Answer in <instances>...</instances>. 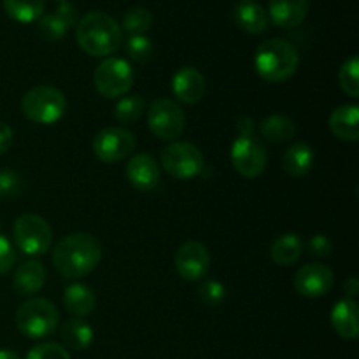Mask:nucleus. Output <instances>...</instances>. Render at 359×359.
<instances>
[{"instance_id": "obj_1", "label": "nucleus", "mask_w": 359, "mask_h": 359, "mask_svg": "<svg viewBox=\"0 0 359 359\" xmlns=\"http://www.w3.org/2000/svg\"><path fill=\"white\" fill-rule=\"evenodd\" d=\"M102 245L91 233H70L56 244L53 265L65 279H81L98 266Z\"/></svg>"}, {"instance_id": "obj_2", "label": "nucleus", "mask_w": 359, "mask_h": 359, "mask_svg": "<svg viewBox=\"0 0 359 359\" xmlns=\"http://www.w3.org/2000/svg\"><path fill=\"white\" fill-rule=\"evenodd\" d=\"M76 39L90 56H109L121 48L123 34L118 21L107 13L93 11L77 21Z\"/></svg>"}, {"instance_id": "obj_3", "label": "nucleus", "mask_w": 359, "mask_h": 359, "mask_svg": "<svg viewBox=\"0 0 359 359\" xmlns=\"http://www.w3.org/2000/svg\"><path fill=\"white\" fill-rule=\"evenodd\" d=\"M297 48L284 39H269L256 49L255 69L266 83L279 84L290 79L298 69Z\"/></svg>"}, {"instance_id": "obj_4", "label": "nucleus", "mask_w": 359, "mask_h": 359, "mask_svg": "<svg viewBox=\"0 0 359 359\" xmlns=\"http://www.w3.org/2000/svg\"><path fill=\"white\" fill-rule=\"evenodd\" d=\"M60 323L58 309L44 298H30L16 311V326L30 340H44L56 332Z\"/></svg>"}, {"instance_id": "obj_5", "label": "nucleus", "mask_w": 359, "mask_h": 359, "mask_svg": "<svg viewBox=\"0 0 359 359\" xmlns=\"http://www.w3.org/2000/svg\"><path fill=\"white\" fill-rule=\"evenodd\" d=\"M67 98L58 88L35 86L21 98V112L35 125H53L65 116Z\"/></svg>"}, {"instance_id": "obj_6", "label": "nucleus", "mask_w": 359, "mask_h": 359, "mask_svg": "<svg viewBox=\"0 0 359 359\" xmlns=\"http://www.w3.org/2000/svg\"><path fill=\"white\" fill-rule=\"evenodd\" d=\"M13 237L18 249L27 256H42L53 244V230L44 217L23 214L14 221Z\"/></svg>"}, {"instance_id": "obj_7", "label": "nucleus", "mask_w": 359, "mask_h": 359, "mask_svg": "<svg viewBox=\"0 0 359 359\" xmlns=\"http://www.w3.org/2000/svg\"><path fill=\"white\" fill-rule=\"evenodd\" d=\"M161 167L174 179L188 181L202 174L205 161L202 151L195 144L175 140L161 151Z\"/></svg>"}, {"instance_id": "obj_8", "label": "nucleus", "mask_w": 359, "mask_h": 359, "mask_svg": "<svg viewBox=\"0 0 359 359\" xmlns=\"http://www.w3.org/2000/svg\"><path fill=\"white\" fill-rule=\"evenodd\" d=\"M186 126V116L177 102L170 98H156L151 102L147 111V128L156 139L174 142L182 135Z\"/></svg>"}, {"instance_id": "obj_9", "label": "nucleus", "mask_w": 359, "mask_h": 359, "mask_svg": "<svg viewBox=\"0 0 359 359\" xmlns=\"http://www.w3.org/2000/svg\"><path fill=\"white\" fill-rule=\"evenodd\" d=\"M133 69L123 58H105L97 67L93 76L95 88L104 98H121L132 90Z\"/></svg>"}, {"instance_id": "obj_10", "label": "nucleus", "mask_w": 359, "mask_h": 359, "mask_svg": "<svg viewBox=\"0 0 359 359\" xmlns=\"http://www.w3.org/2000/svg\"><path fill=\"white\" fill-rule=\"evenodd\" d=\"M231 165L242 177L255 179L265 172L266 149L255 135H238L230 149Z\"/></svg>"}, {"instance_id": "obj_11", "label": "nucleus", "mask_w": 359, "mask_h": 359, "mask_svg": "<svg viewBox=\"0 0 359 359\" xmlns=\"http://www.w3.org/2000/svg\"><path fill=\"white\" fill-rule=\"evenodd\" d=\"M135 149V135L123 126H107L93 139V153L104 163H118Z\"/></svg>"}, {"instance_id": "obj_12", "label": "nucleus", "mask_w": 359, "mask_h": 359, "mask_svg": "<svg viewBox=\"0 0 359 359\" xmlns=\"http://www.w3.org/2000/svg\"><path fill=\"white\" fill-rule=\"evenodd\" d=\"M174 265L179 276L188 283L200 280L207 276L210 269L209 251L202 242L188 241L175 252Z\"/></svg>"}, {"instance_id": "obj_13", "label": "nucleus", "mask_w": 359, "mask_h": 359, "mask_svg": "<svg viewBox=\"0 0 359 359\" xmlns=\"http://www.w3.org/2000/svg\"><path fill=\"white\" fill-rule=\"evenodd\" d=\"M294 290L307 298L325 297L333 286V272L323 263H309L294 273Z\"/></svg>"}, {"instance_id": "obj_14", "label": "nucleus", "mask_w": 359, "mask_h": 359, "mask_svg": "<svg viewBox=\"0 0 359 359\" xmlns=\"http://www.w3.org/2000/svg\"><path fill=\"white\" fill-rule=\"evenodd\" d=\"M77 23V11L70 2H62L53 14H42L37 23V32L44 41L58 42Z\"/></svg>"}, {"instance_id": "obj_15", "label": "nucleus", "mask_w": 359, "mask_h": 359, "mask_svg": "<svg viewBox=\"0 0 359 359\" xmlns=\"http://www.w3.org/2000/svg\"><path fill=\"white\" fill-rule=\"evenodd\" d=\"M126 179L139 191H151L160 184V165L151 154L139 153L126 165Z\"/></svg>"}, {"instance_id": "obj_16", "label": "nucleus", "mask_w": 359, "mask_h": 359, "mask_svg": "<svg viewBox=\"0 0 359 359\" xmlns=\"http://www.w3.org/2000/svg\"><path fill=\"white\" fill-rule=\"evenodd\" d=\"M172 93L181 104H196L205 95V77L195 67H182L172 77Z\"/></svg>"}, {"instance_id": "obj_17", "label": "nucleus", "mask_w": 359, "mask_h": 359, "mask_svg": "<svg viewBox=\"0 0 359 359\" xmlns=\"http://www.w3.org/2000/svg\"><path fill=\"white\" fill-rule=\"evenodd\" d=\"M307 0H270L269 20L279 28H297L307 18Z\"/></svg>"}, {"instance_id": "obj_18", "label": "nucleus", "mask_w": 359, "mask_h": 359, "mask_svg": "<svg viewBox=\"0 0 359 359\" xmlns=\"http://www.w3.org/2000/svg\"><path fill=\"white\" fill-rule=\"evenodd\" d=\"M330 130L337 139L344 142H358L359 140V107L354 104H346L337 107L330 116Z\"/></svg>"}, {"instance_id": "obj_19", "label": "nucleus", "mask_w": 359, "mask_h": 359, "mask_svg": "<svg viewBox=\"0 0 359 359\" xmlns=\"http://www.w3.org/2000/svg\"><path fill=\"white\" fill-rule=\"evenodd\" d=\"M46 283V269L37 259L21 263L13 277L14 291L21 297H34L42 290Z\"/></svg>"}, {"instance_id": "obj_20", "label": "nucleus", "mask_w": 359, "mask_h": 359, "mask_svg": "<svg viewBox=\"0 0 359 359\" xmlns=\"http://www.w3.org/2000/svg\"><path fill=\"white\" fill-rule=\"evenodd\" d=\"M332 326L337 335L344 340H356L359 335V321H358V304L351 298L337 302L332 314Z\"/></svg>"}, {"instance_id": "obj_21", "label": "nucleus", "mask_w": 359, "mask_h": 359, "mask_svg": "<svg viewBox=\"0 0 359 359\" xmlns=\"http://www.w3.org/2000/svg\"><path fill=\"white\" fill-rule=\"evenodd\" d=\"M231 16L235 25L245 34L258 35L269 28V14L258 2H241L235 6Z\"/></svg>"}, {"instance_id": "obj_22", "label": "nucleus", "mask_w": 359, "mask_h": 359, "mask_svg": "<svg viewBox=\"0 0 359 359\" xmlns=\"http://www.w3.org/2000/svg\"><path fill=\"white\" fill-rule=\"evenodd\" d=\"M316 163V154L309 144L294 142L286 149L283 156V168L291 177H304L312 170Z\"/></svg>"}, {"instance_id": "obj_23", "label": "nucleus", "mask_w": 359, "mask_h": 359, "mask_svg": "<svg viewBox=\"0 0 359 359\" xmlns=\"http://www.w3.org/2000/svg\"><path fill=\"white\" fill-rule=\"evenodd\" d=\"M63 305L67 311L77 318H86L95 311L97 305V297H95L93 290L88 287L86 284L74 283L63 293Z\"/></svg>"}, {"instance_id": "obj_24", "label": "nucleus", "mask_w": 359, "mask_h": 359, "mask_svg": "<svg viewBox=\"0 0 359 359\" xmlns=\"http://www.w3.org/2000/svg\"><path fill=\"white\" fill-rule=\"evenodd\" d=\"M304 252V242L298 233H284L270 245V258L276 265L290 266L300 259Z\"/></svg>"}, {"instance_id": "obj_25", "label": "nucleus", "mask_w": 359, "mask_h": 359, "mask_svg": "<svg viewBox=\"0 0 359 359\" xmlns=\"http://www.w3.org/2000/svg\"><path fill=\"white\" fill-rule=\"evenodd\" d=\"M60 337L69 349L84 351L93 344L95 332L86 321L81 318L67 319L60 328Z\"/></svg>"}, {"instance_id": "obj_26", "label": "nucleus", "mask_w": 359, "mask_h": 359, "mask_svg": "<svg viewBox=\"0 0 359 359\" xmlns=\"http://www.w3.org/2000/svg\"><path fill=\"white\" fill-rule=\"evenodd\" d=\"M259 132L265 137L269 142L273 144H284L290 142L294 137V123L290 118L280 114H272L266 116L262 123H259Z\"/></svg>"}, {"instance_id": "obj_27", "label": "nucleus", "mask_w": 359, "mask_h": 359, "mask_svg": "<svg viewBox=\"0 0 359 359\" xmlns=\"http://www.w3.org/2000/svg\"><path fill=\"white\" fill-rule=\"evenodd\" d=\"M4 11L18 23H34L44 14V0H2Z\"/></svg>"}, {"instance_id": "obj_28", "label": "nucleus", "mask_w": 359, "mask_h": 359, "mask_svg": "<svg viewBox=\"0 0 359 359\" xmlns=\"http://www.w3.org/2000/svg\"><path fill=\"white\" fill-rule=\"evenodd\" d=\"M144 111H146V100L140 95H128V97L119 98L114 109V116L121 125H132V123L139 121Z\"/></svg>"}, {"instance_id": "obj_29", "label": "nucleus", "mask_w": 359, "mask_h": 359, "mask_svg": "<svg viewBox=\"0 0 359 359\" xmlns=\"http://www.w3.org/2000/svg\"><path fill=\"white\" fill-rule=\"evenodd\" d=\"M153 25V14L146 7H132L123 16V28L130 35H144Z\"/></svg>"}, {"instance_id": "obj_30", "label": "nucleus", "mask_w": 359, "mask_h": 359, "mask_svg": "<svg viewBox=\"0 0 359 359\" xmlns=\"http://www.w3.org/2000/svg\"><path fill=\"white\" fill-rule=\"evenodd\" d=\"M339 83L340 88L346 95L349 97L358 98L359 97V58L356 55L351 56L344 65L340 67L339 72Z\"/></svg>"}, {"instance_id": "obj_31", "label": "nucleus", "mask_w": 359, "mask_h": 359, "mask_svg": "<svg viewBox=\"0 0 359 359\" xmlns=\"http://www.w3.org/2000/svg\"><path fill=\"white\" fill-rule=\"evenodd\" d=\"M200 300L207 305V307H219L226 298V287L214 279H205L198 287Z\"/></svg>"}, {"instance_id": "obj_32", "label": "nucleus", "mask_w": 359, "mask_h": 359, "mask_svg": "<svg viewBox=\"0 0 359 359\" xmlns=\"http://www.w3.org/2000/svg\"><path fill=\"white\" fill-rule=\"evenodd\" d=\"M126 53L133 62H146L153 53L151 39H147L146 35H130L126 42Z\"/></svg>"}, {"instance_id": "obj_33", "label": "nucleus", "mask_w": 359, "mask_h": 359, "mask_svg": "<svg viewBox=\"0 0 359 359\" xmlns=\"http://www.w3.org/2000/svg\"><path fill=\"white\" fill-rule=\"evenodd\" d=\"M27 359H70L69 351L56 342H44L32 347Z\"/></svg>"}, {"instance_id": "obj_34", "label": "nucleus", "mask_w": 359, "mask_h": 359, "mask_svg": "<svg viewBox=\"0 0 359 359\" xmlns=\"http://www.w3.org/2000/svg\"><path fill=\"white\" fill-rule=\"evenodd\" d=\"M23 179L14 170H0V200L14 198L21 193Z\"/></svg>"}, {"instance_id": "obj_35", "label": "nucleus", "mask_w": 359, "mask_h": 359, "mask_svg": "<svg viewBox=\"0 0 359 359\" xmlns=\"http://www.w3.org/2000/svg\"><path fill=\"white\" fill-rule=\"evenodd\" d=\"M16 262V251L4 235H0V276H6Z\"/></svg>"}, {"instance_id": "obj_36", "label": "nucleus", "mask_w": 359, "mask_h": 359, "mask_svg": "<svg viewBox=\"0 0 359 359\" xmlns=\"http://www.w3.org/2000/svg\"><path fill=\"white\" fill-rule=\"evenodd\" d=\"M309 252H311L312 256H318V258H325V256H328L330 252H332V242H330V238L326 237V235L323 233H318L314 235V237L309 241Z\"/></svg>"}, {"instance_id": "obj_37", "label": "nucleus", "mask_w": 359, "mask_h": 359, "mask_svg": "<svg viewBox=\"0 0 359 359\" xmlns=\"http://www.w3.org/2000/svg\"><path fill=\"white\" fill-rule=\"evenodd\" d=\"M11 144H13V130L7 123L0 121V156L9 151Z\"/></svg>"}, {"instance_id": "obj_38", "label": "nucleus", "mask_w": 359, "mask_h": 359, "mask_svg": "<svg viewBox=\"0 0 359 359\" xmlns=\"http://www.w3.org/2000/svg\"><path fill=\"white\" fill-rule=\"evenodd\" d=\"M344 291H346L347 297L346 298H351V300H354V297H358L359 294V280L356 277H349V279L344 283Z\"/></svg>"}, {"instance_id": "obj_39", "label": "nucleus", "mask_w": 359, "mask_h": 359, "mask_svg": "<svg viewBox=\"0 0 359 359\" xmlns=\"http://www.w3.org/2000/svg\"><path fill=\"white\" fill-rule=\"evenodd\" d=\"M0 359H21L20 354L13 349H0Z\"/></svg>"}, {"instance_id": "obj_40", "label": "nucleus", "mask_w": 359, "mask_h": 359, "mask_svg": "<svg viewBox=\"0 0 359 359\" xmlns=\"http://www.w3.org/2000/svg\"><path fill=\"white\" fill-rule=\"evenodd\" d=\"M242 2H252V0H242Z\"/></svg>"}, {"instance_id": "obj_41", "label": "nucleus", "mask_w": 359, "mask_h": 359, "mask_svg": "<svg viewBox=\"0 0 359 359\" xmlns=\"http://www.w3.org/2000/svg\"><path fill=\"white\" fill-rule=\"evenodd\" d=\"M62 2H65V0H62Z\"/></svg>"}]
</instances>
